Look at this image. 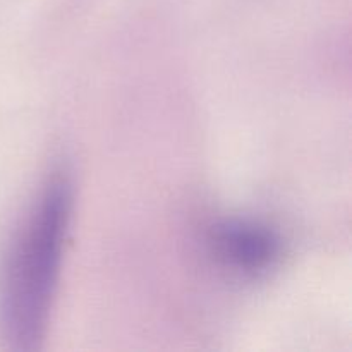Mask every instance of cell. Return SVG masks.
Wrapping results in <instances>:
<instances>
[{"label":"cell","instance_id":"1","mask_svg":"<svg viewBox=\"0 0 352 352\" xmlns=\"http://www.w3.org/2000/svg\"><path fill=\"white\" fill-rule=\"evenodd\" d=\"M71 215V189L52 179L12 244L3 270L0 320L14 351L40 347L57 287Z\"/></svg>","mask_w":352,"mask_h":352},{"label":"cell","instance_id":"2","mask_svg":"<svg viewBox=\"0 0 352 352\" xmlns=\"http://www.w3.org/2000/svg\"><path fill=\"white\" fill-rule=\"evenodd\" d=\"M210 244L223 265L239 272L267 270L278 256L280 241L274 230L253 222H223L213 229Z\"/></svg>","mask_w":352,"mask_h":352}]
</instances>
